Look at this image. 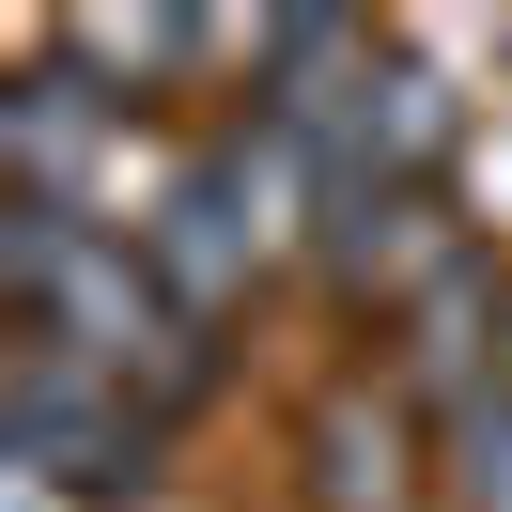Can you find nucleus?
Listing matches in <instances>:
<instances>
[{
  "instance_id": "f257e3e1",
  "label": "nucleus",
  "mask_w": 512,
  "mask_h": 512,
  "mask_svg": "<svg viewBox=\"0 0 512 512\" xmlns=\"http://www.w3.org/2000/svg\"><path fill=\"white\" fill-rule=\"evenodd\" d=\"M311 497L326 512H404L419 497V419H404V388H326V404H311Z\"/></svg>"
},
{
  "instance_id": "f03ea898",
  "label": "nucleus",
  "mask_w": 512,
  "mask_h": 512,
  "mask_svg": "<svg viewBox=\"0 0 512 512\" xmlns=\"http://www.w3.org/2000/svg\"><path fill=\"white\" fill-rule=\"evenodd\" d=\"M450 481H466V512H512V373L450 404Z\"/></svg>"
}]
</instances>
